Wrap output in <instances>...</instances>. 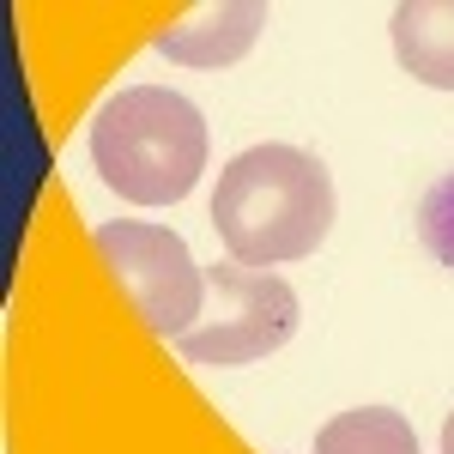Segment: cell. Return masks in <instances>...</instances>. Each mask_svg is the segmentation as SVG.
<instances>
[{"label":"cell","mask_w":454,"mask_h":454,"mask_svg":"<svg viewBox=\"0 0 454 454\" xmlns=\"http://www.w3.org/2000/svg\"><path fill=\"white\" fill-rule=\"evenodd\" d=\"M212 224L243 267L303 261L333 231V176L297 145H248L212 188Z\"/></svg>","instance_id":"obj_1"},{"label":"cell","mask_w":454,"mask_h":454,"mask_svg":"<svg viewBox=\"0 0 454 454\" xmlns=\"http://www.w3.org/2000/svg\"><path fill=\"white\" fill-rule=\"evenodd\" d=\"M91 164L134 207H176L207 170V115L182 91L128 85L91 121Z\"/></svg>","instance_id":"obj_2"},{"label":"cell","mask_w":454,"mask_h":454,"mask_svg":"<svg viewBox=\"0 0 454 454\" xmlns=\"http://www.w3.org/2000/svg\"><path fill=\"white\" fill-rule=\"evenodd\" d=\"M297 333V291L243 261L207 267V309L176 340L188 364H261Z\"/></svg>","instance_id":"obj_3"},{"label":"cell","mask_w":454,"mask_h":454,"mask_svg":"<svg viewBox=\"0 0 454 454\" xmlns=\"http://www.w3.org/2000/svg\"><path fill=\"white\" fill-rule=\"evenodd\" d=\"M91 248H98L104 273L128 291V303L145 315L152 333L182 340L200 321V309H207V273L194 267V254H188V243L176 231L145 224V218H115V224L91 231Z\"/></svg>","instance_id":"obj_4"},{"label":"cell","mask_w":454,"mask_h":454,"mask_svg":"<svg viewBox=\"0 0 454 454\" xmlns=\"http://www.w3.org/2000/svg\"><path fill=\"white\" fill-rule=\"evenodd\" d=\"M267 25V6L261 0H231V6H200L188 12L176 31L158 36V55H170L182 67H231L243 61L248 43Z\"/></svg>","instance_id":"obj_5"},{"label":"cell","mask_w":454,"mask_h":454,"mask_svg":"<svg viewBox=\"0 0 454 454\" xmlns=\"http://www.w3.org/2000/svg\"><path fill=\"white\" fill-rule=\"evenodd\" d=\"M387 31H394L400 67L412 79L454 91V0H400L387 12Z\"/></svg>","instance_id":"obj_6"},{"label":"cell","mask_w":454,"mask_h":454,"mask_svg":"<svg viewBox=\"0 0 454 454\" xmlns=\"http://www.w3.org/2000/svg\"><path fill=\"white\" fill-rule=\"evenodd\" d=\"M315 454H419V436L394 406H351L321 424Z\"/></svg>","instance_id":"obj_7"},{"label":"cell","mask_w":454,"mask_h":454,"mask_svg":"<svg viewBox=\"0 0 454 454\" xmlns=\"http://www.w3.org/2000/svg\"><path fill=\"white\" fill-rule=\"evenodd\" d=\"M419 243L442 267H454V170L442 182H430V194L419 200Z\"/></svg>","instance_id":"obj_8"},{"label":"cell","mask_w":454,"mask_h":454,"mask_svg":"<svg viewBox=\"0 0 454 454\" xmlns=\"http://www.w3.org/2000/svg\"><path fill=\"white\" fill-rule=\"evenodd\" d=\"M442 454H454V412H449V424H442Z\"/></svg>","instance_id":"obj_9"}]
</instances>
